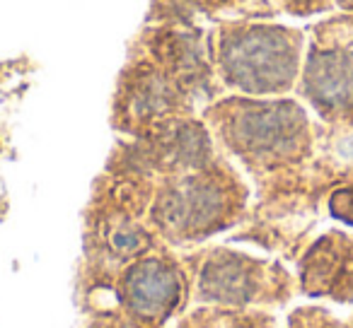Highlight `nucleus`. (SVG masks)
I'll list each match as a JSON object with an SVG mask.
<instances>
[{
  "label": "nucleus",
  "instance_id": "obj_1",
  "mask_svg": "<svg viewBox=\"0 0 353 328\" xmlns=\"http://www.w3.org/2000/svg\"><path fill=\"white\" fill-rule=\"evenodd\" d=\"M314 102L332 109H353V54L314 56L307 70Z\"/></svg>",
  "mask_w": 353,
  "mask_h": 328
},
{
  "label": "nucleus",
  "instance_id": "obj_2",
  "mask_svg": "<svg viewBox=\"0 0 353 328\" xmlns=\"http://www.w3.org/2000/svg\"><path fill=\"white\" fill-rule=\"evenodd\" d=\"M332 212L339 217V220L353 225V188H343V191L334 193Z\"/></svg>",
  "mask_w": 353,
  "mask_h": 328
}]
</instances>
